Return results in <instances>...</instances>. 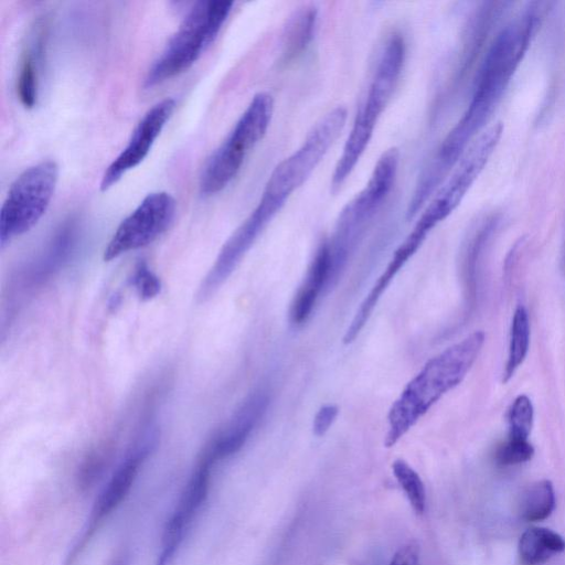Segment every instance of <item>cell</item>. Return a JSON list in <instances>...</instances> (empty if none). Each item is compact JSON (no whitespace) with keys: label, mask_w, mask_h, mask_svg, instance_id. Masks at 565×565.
I'll use <instances>...</instances> for the list:
<instances>
[{"label":"cell","mask_w":565,"mask_h":565,"mask_svg":"<svg viewBox=\"0 0 565 565\" xmlns=\"http://www.w3.org/2000/svg\"><path fill=\"white\" fill-rule=\"evenodd\" d=\"M405 53L404 38L398 32H392L382 46L365 97L356 111L342 153L334 167L331 179L333 191L345 182L366 150L376 124L398 84Z\"/></svg>","instance_id":"obj_2"},{"label":"cell","mask_w":565,"mask_h":565,"mask_svg":"<svg viewBox=\"0 0 565 565\" xmlns=\"http://www.w3.org/2000/svg\"><path fill=\"white\" fill-rule=\"evenodd\" d=\"M132 286L138 296L143 300L156 297L161 290L159 277L148 267L145 262H140L132 275Z\"/></svg>","instance_id":"obj_24"},{"label":"cell","mask_w":565,"mask_h":565,"mask_svg":"<svg viewBox=\"0 0 565 565\" xmlns=\"http://www.w3.org/2000/svg\"><path fill=\"white\" fill-rule=\"evenodd\" d=\"M418 557V545L415 542H409L395 553L390 565H417Z\"/></svg>","instance_id":"obj_26"},{"label":"cell","mask_w":565,"mask_h":565,"mask_svg":"<svg viewBox=\"0 0 565 565\" xmlns=\"http://www.w3.org/2000/svg\"><path fill=\"white\" fill-rule=\"evenodd\" d=\"M332 262L328 242L320 244L307 275L296 292L289 310L292 324L300 326L310 317L323 288L331 285Z\"/></svg>","instance_id":"obj_14"},{"label":"cell","mask_w":565,"mask_h":565,"mask_svg":"<svg viewBox=\"0 0 565 565\" xmlns=\"http://www.w3.org/2000/svg\"><path fill=\"white\" fill-rule=\"evenodd\" d=\"M530 345V320L524 306L514 310L511 328L509 352L503 371V382H508L524 362Z\"/></svg>","instance_id":"obj_19"},{"label":"cell","mask_w":565,"mask_h":565,"mask_svg":"<svg viewBox=\"0 0 565 565\" xmlns=\"http://www.w3.org/2000/svg\"><path fill=\"white\" fill-rule=\"evenodd\" d=\"M58 179L56 162L25 169L11 184L0 211V246L29 232L45 214Z\"/></svg>","instance_id":"obj_8"},{"label":"cell","mask_w":565,"mask_h":565,"mask_svg":"<svg viewBox=\"0 0 565 565\" xmlns=\"http://www.w3.org/2000/svg\"><path fill=\"white\" fill-rule=\"evenodd\" d=\"M534 409L526 395H519L508 411V438L529 440L533 426Z\"/></svg>","instance_id":"obj_22"},{"label":"cell","mask_w":565,"mask_h":565,"mask_svg":"<svg viewBox=\"0 0 565 565\" xmlns=\"http://www.w3.org/2000/svg\"><path fill=\"white\" fill-rule=\"evenodd\" d=\"M274 113V98L257 93L241 115L227 138L205 163L199 181L202 195L225 189L239 172L246 156L266 135Z\"/></svg>","instance_id":"obj_6"},{"label":"cell","mask_w":565,"mask_h":565,"mask_svg":"<svg viewBox=\"0 0 565 565\" xmlns=\"http://www.w3.org/2000/svg\"><path fill=\"white\" fill-rule=\"evenodd\" d=\"M43 45V33L39 31L36 38L32 40L22 55L17 79V93L21 104L26 108L34 107L38 100Z\"/></svg>","instance_id":"obj_17"},{"label":"cell","mask_w":565,"mask_h":565,"mask_svg":"<svg viewBox=\"0 0 565 565\" xmlns=\"http://www.w3.org/2000/svg\"><path fill=\"white\" fill-rule=\"evenodd\" d=\"M475 331L429 359L392 404L385 447L394 446L446 393L466 377L484 343Z\"/></svg>","instance_id":"obj_1"},{"label":"cell","mask_w":565,"mask_h":565,"mask_svg":"<svg viewBox=\"0 0 565 565\" xmlns=\"http://www.w3.org/2000/svg\"><path fill=\"white\" fill-rule=\"evenodd\" d=\"M540 22L531 6L497 35L479 70L471 100L463 113L483 127L521 63Z\"/></svg>","instance_id":"obj_3"},{"label":"cell","mask_w":565,"mask_h":565,"mask_svg":"<svg viewBox=\"0 0 565 565\" xmlns=\"http://www.w3.org/2000/svg\"><path fill=\"white\" fill-rule=\"evenodd\" d=\"M74 237L75 228L73 225L68 224L61 228L46 252L31 270L30 275L33 282L44 281L63 266L73 248Z\"/></svg>","instance_id":"obj_20"},{"label":"cell","mask_w":565,"mask_h":565,"mask_svg":"<svg viewBox=\"0 0 565 565\" xmlns=\"http://www.w3.org/2000/svg\"><path fill=\"white\" fill-rule=\"evenodd\" d=\"M269 405V396L265 391L250 394L235 412L221 435L205 451L204 457L213 465L237 452L247 441Z\"/></svg>","instance_id":"obj_12"},{"label":"cell","mask_w":565,"mask_h":565,"mask_svg":"<svg viewBox=\"0 0 565 565\" xmlns=\"http://www.w3.org/2000/svg\"><path fill=\"white\" fill-rule=\"evenodd\" d=\"M175 108L172 98H164L153 105L136 126L127 146L106 168L100 190L106 191L129 170L137 167L149 153Z\"/></svg>","instance_id":"obj_10"},{"label":"cell","mask_w":565,"mask_h":565,"mask_svg":"<svg viewBox=\"0 0 565 565\" xmlns=\"http://www.w3.org/2000/svg\"><path fill=\"white\" fill-rule=\"evenodd\" d=\"M565 551V539L546 527H530L520 537L519 559L522 565H541Z\"/></svg>","instance_id":"obj_16"},{"label":"cell","mask_w":565,"mask_h":565,"mask_svg":"<svg viewBox=\"0 0 565 565\" xmlns=\"http://www.w3.org/2000/svg\"><path fill=\"white\" fill-rule=\"evenodd\" d=\"M555 492L550 480H540L523 490L519 500L520 518L527 522L542 521L555 509Z\"/></svg>","instance_id":"obj_18"},{"label":"cell","mask_w":565,"mask_h":565,"mask_svg":"<svg viewBox=\"0 0 565 565\" xmlns=\"http://www.w3.org/2000/svg\"><path fill=\"white\" fill-rule=\"evenodd\" d=\"M174 214L175 200L170 193H149L120 222L104 250V260L110 262L122 254L151 244L168 230Z\"/></svg>","instance_id":"obj_9"},{"label":"cell","mask_w":565,"mask_h":565,"mask_svg":"<svg viewBox=\"0 0 565 565\" xmlns=\"http://www.w3.org/2000/svg\"><path fill=\"white\" fill-rule=\"evenodd\" d=\"M233 4V1L196 2L148 70L145 87H153L190 68L214 42Z\"/></svg>","instance_id":"obj_5"},{"label":"cell","mask_w":565,"mask_h":565,"mask_svg":"<svg viewBox=\"0 0 565 565\" xmlns=\"http://www.w3.org/2000/svg\"><path fill=\"white\" fill-rule=\"evenodd\" d=\"M339 408L333 404H327L319 408L312 422V431L316 436H323L334 423Z\"/></svg>","instance_id":"obj_25"},{"label":"cell","mask_w":565,"mask_h":565,"mask_svg":"<svg viewBox=\"0 0 565 565\" xmlns=\"http://www.w3.org/2000/svg\"><path fill=\"white\" fill-rule=\"evenodd\" d=\"M398 164V150L394 147L385 150L365 186L340 212L331 241L328 242L332 262L331 284L387 200L396 180Z\"/></svg>","instance_id":"obj_4"},{"label":"cell","mask_w":565,"mask_h":565,"mask_svg":"<svg viewBox=\"0 0 565 565\" xmlns=\"http://www.w3.org/2000/svg\"><path fill=\"white\" fill-rule=\"evenodd\" d=\"M503 125L497 122L483 130L467 148L450 177L443 182L422 210L412 233L422 239L461 203L502 136Z\"/></svg>","instance_id":"obj_7"},{"label":"cell","mask_w":565,"mask_h":565,"mask_svg":"<svg viewBox=\"0 0 565 565\" xmlns=\"http://www.w3.org/2000/svg\"><path fill=\"white\" fill-rule=\"evenodd\" d=\"M392 469L414 511L417 514H422L426 505V491L420 477L402 459L395 460L392 465Z\"/></svg>","instance_id":"obj_21"},{"label":"cell","mask_w":565,"mask_h":565,"mask_svg":"<svg viewBox=\"0 0 565 565\" xmlns=\"http://www.w3.org/2000/svg\"><path fill=\"white\" fill-rule=\"evenodd\" d=\"M152 446L151 436L136 446L118 466L94 503L90 526L107 518L125 499Z\"/></svg>","instance_id":"obj_13"},{"label":"cell","mask_w":565,"mask_h":565,"mask_svg":"<svg viewBox=\"0 0 565 565\" xmlns=\"http://www.w3.org/2000/svg\"><path fill=\"white\" fill-rule=\"evenodd\" d=\"M318 11L306 4L295 10L287 19L280 41V62L288 64L306 52L316 31Z\"/></svg>","instance_id":"obj_15"},{"label":"cell","mask_w":565,"mask_h":565,"mask_svg":"<svg viewBox=\"0 0 565 565\" xmlns=\"http://www.w3.org/2000/svg\"><path fill=\"white\" fill-rule=\"evenodd\" d=\"M534 455V448L529 440L508 438L494 451V461L502 467L520 465L529 461Z\"/></svg>","instance_id":"obj_23"},{"label":"cell","mask_w":565,"mask_h":565,"mask_svg":"<svg viewBox=\"0 0 565 565\" xmlns=\"http://www.w3.org/2000/svg\"><path fill=\"white\" fill-rule=\"evenodd\" d=\"M213 463L204 457L191 477L163 531L156 565H170L194 516L204 503Z\"/></svg>","instance_id":"obj_11"}]
</instances>
